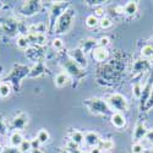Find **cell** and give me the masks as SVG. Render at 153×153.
Returning <instances> with one entry per match:
<instances>
[{"instance_id": "3", "label": "cell", "mask_w": 153, "mask_h": 153, "mask_svg": "<svg viewBox=\"0 0 153 153\" xmlns=\"http://www.w3.org/2000/svg\"><path fill=\"white\" fill-rule=\"evenodd\" d=\"M69 6H71L68 1H55L52 4L49 9V12H48V32L52 33L54 32V28H55V25L59 20V17L64 14Z\"/></svg>"}, {"instance_id": "34", "label": "cell", "mask_w": 153, "mask_h": 153, "mask_svg": "<svg viewBox=\"0 0 153 153\" xmlns=\"http://www.w3.org/2000/svg\"><path fill=\"white\" fill-rule=\"evenodd\" d=\"M131 152L132 153H145V146L141 142L132 143L131 146Z\"/></svg>"}, {"instance_id": "2", "label": "cell", "mask_w": 153, "mask_h": 153, "mask_svg": "<svg viewBox=\"0 0 153 153\" xmlns=\"http://www.w3.org/2000/svg\"><path fill=\"white\" fill-rule=\"evenodd\" d=\"M75 19H76V11L72 6H69L65 11H64V14L59 17V20L55 25V28H54V33L55 34L68 33L74 26Z\"/></svg>"}, {"instance_id": "47", "label": "cell", "mask_w": 153, "mask_h": 153, "mask_svg": "<svg viewBox=\"0 0 153 153\" xmlns=\"http://www.w3.org/2000/svg\"><path fill=\"white\" fill-rule=\"evenodd\" d=\"M1 83H3V80H1V79H0V86H1Z\"/></svg>"}, {"instance_id": "4", "label": "cell", "mask_w": 153, "mask_h": 153, "mask_svg": "<svg viewBox=\"0 0 153 153\" xmlns=\"http://www.w3.org/2000/svg\"><path fill=\"white\" fill-rule=\"evenodd\" d=\"M83 105L94 115H111V109L109 108L107 100L102 98H88L83 100Z\"/></svg>"}, {"instance_id": "21", "label": "cell", "mask_w": 153, "mask_h": 153, "mask_svg": "<svg viewBox=\"0 0 153 153\" xmlns=\"http://www.w3.org/2000/svg\"><path fill=\"white\" fill-rule=\"evenodd\" d=\"M70 141L74 142L75 145H77V146H82L85 143V135L79 131V130H74L71 134H70Z\"/></svg>"}, {"instance_id": "19", "label": "cell", "mask_w": 153, "mask_h": 153, "mask_svg": "<svg viewBox=\"0 0 153 153\" xmlns=\"http://www.w3.org/2000/svg\"><path fill=\"white\" fill-rule=\"evenodd\" d=\"M19 23H20V22H19L17 20L10 17V19H6L4 22H1V28H3L6 33L11 34V33L19 31Z\"/></svg>"}, {"instance_id": "31", "label": "cell", "mask_w": 153, "mask_h": 153, "mask_svg": "<svg viewBox=\"0 0 153 153\" xmlns=\"http://www.w3.org/2000/svg\"><path fill=\"white\" fill-rule=\"evenodd\" d=\"M11 93V85H9L7 82H3L0 86V97L1 98H6L9 97Z\"/></svg>"}, {"instance_id": "41", "label": "cell", "mask_w": 153, "mask_h": 153, "mask_svg": "<svg viewBox=\"0 0 153 153\" xmlns=\"http://www.w3.org/2000/svg\"><path fill=\"white\" fill-rule=\"evenodd\" d=\"M145 140H146L147 142H149V143H153V129H149V130L147 131Z\"/></svg>"}, {"instance_id": "22", "label": "cell", "mask_w": 153, "mask_h": 153, "mask_svg": "<svg viewBox=\"0 0 153 153\" xmlns=\"http://www.w3.org/2000/svg\"><path fill=\"white\" fill-rule=\"evenodd\" d=\"M23 136L21 131H14L10 135V146L12 147H20V145L23 142Z\"/></svg>"}, {"instance_id": "46", "label": "cell", "mask_w": 153, "mask_h": 153, "mask_svg": "<svg viewBox=\"0 0 153 153\" xmlns=\"http://www.w3.org/2000/svg\"><path fill=\"white\" fill-rule=\"evenodd\" d=\"M3 6H4V3H3V1H0V9H1Z\"/></svg>"}, {"instance_id": "9", "label": "cell", "mask_w": 153, "mask_h": 153, "mask_svg": "<svg viewBox=\"0 0 153 153\" xmlns=\"http://www.w3.org/2000/svg\"><path fill=\"white\" fill-rule=\"evenodd\" d=\"M27 125H28V114L25 111H21L11 119L9 129L14 131H21L26 129Z\"/></svg>"}, {"instance_id": "26", "label": "cell", "mask_w": 153, "mask_h": 153, "mask_svg": "<svg viewBox=\"0 0 153 153\" xmlns=\"http://www.w3.org/2000/svg\"><path fill=\"white\" fill-rule=\"evenodd\" d=\"M141 58H143L148 61L153 60V45H151L148 43L141 48Z\"/></svg>"}, {"instance_id": "35", "label": "cell", "mask_w": 153, "mask_h": 153, "mask_svg": "<svg viewBox=\"0 0 153 153\" xmlns=\"http://www.w3.org/2000/svg\"><path fill=\"white\" fill-rule=\"evenodd\" d=\"M52 47H53L55 50H58V52H60V50L64 48V42H62V39H61V38H54V39L52 41Z\"/></svg>"}, {"instance_id": "33", "label": "cell", "mask_w": 153, "mask_h": 153, "mask_svg": "<svg viewBox=\"0 0 153 153\" xmlns=\"http://www.w3.org/2000/svg\"><path fill=\"white\" fill-rule=\"evenodd\" d=\"M111 25H113L111 20H110L109 17H107V16H104L103 19L99 20V26H100L102 30H108V28H110Z\"/></svg>"}, {"instance_id": "12", "label": "cell", "mask_w": 153, "mask_h": 153, "mask_svg": "<svg viewBox=\"0 0 153 153\" xmlns=\"http://www.w3.org/2000/svg\"><path fill=\"white\" fill-rule=\"evenodd\" d=\"M68 55L77 64V65L81 68V69H86L87 65H88V61H87V58H86V54L82 52V49H80L79 47H76L74 49H70L68 52Z\"/></svg>"}, {"instance_id": "5", "label": "cell", "mask_w": 153, "mask_h": 153, "mask_svg": "<svg viewBox=\"0 0 153 153\" xmlns=\"http://www.w3.org/2000/svg\"><path fill=\"white\" fill-rule=\"evenodd\" d=\"M60 65H61L64 72H66L69 75V77H72L77 82H81L86 77V71L83 69H81L69 55H66V58L61 59Z\"/></svg>"}, {"instance_id": "23", "label": "cell", "mask_w": 153, "mask_h": 153, "mask_svg": "<svg viewBox=\"0 0 153 153\" xmlns=\"http://www.w3.org/2000/svg\"><path fill=\"white\" fill-rule=\"evenodd\" d=\"M48 31V26L43 22H37L34 25L28 26V32L31 33H45Z\"/></svg>"}, {"instance_id": "45", "label": "cell", "mask_w": 153, "mask_h": 153, "mask_svg": "<svg viewBox=\"0 0 153 153\" xmlns=\"http://www.w3.org/2000/svg\"><path fill=\"white\" fill-rule=\"evenodd\" d=\"M59 153H70L66 148H60V151H59Z\"/></svg>"}, {"instance_id": "37", "label": "cell", "mask_w": 153, "mask_h": 153, "mask_svg": "<svg viewBox=\"0 0 153 153\" xmlns=\"http://www.w3.org/2000/svg\"><path fill=\"white\" fill-rule=\"evenodd\" d=\"M109 44H110V39H109V37H107V36H103V37H100L99 39H98V45H99V47L107 48V47H108Z\"/></svg>"}, {"instance_id": "24", "label": "cell", "mask_w": 153, "mask_h": 153, "mask_svg": "<svg viewBox=\"0 0 153 153\" xmlns=\"http://www.w3.org/2000/svg\"><path fill=\"white\" fill-rule=\"evenodd\" d=\"M30 41L26 34H19L16 39V45L22 50H28L30 49Z\"/></svg>"}, {"instance_id": "36", "label": "cell", "mask_w": 153, "mask_h": 153, "mask_svg": "<svg viewBox=\"0 0 153 153\" xmlns=\"http://www.w3.org/2000/svg\"><path fill=\"white\" fill-rule=\"evenodd\" d=\"M104 14H105V9L103 7V5L94 7V14H93V15H94L97 19H99V20H100V19H103V17L105 16Z\"/></svg>"}, {"instance_id": "30", "label": "cell", "mask_w": 153, "mask_h": 153, "mask_svg": "<svg viewBox=\"0 0 153 153\" xmlns=\"http://www.w3.org/2000/svg\"><path fill=\"white\" fill-rule=\"evenodd\" d=\"M98 147L102 151H110L114 147V142L111 141L110 138H105V140H100V142L98 145Z\"/></svg>"}, {"instance_id": "38", "label": "cell", "mask_w": 153, "mask_h": 153, "mask_svg": "<svg viewBox=\"0 0 153 153\" xmlns=\"http://www.w3.org/2000/svg\"><path fill=\"white\" fill-rule=\"evenodd\" d=\"M0 153H22L17 147H12V146H6L1 149Z\"/></svg>"}, {"instance_id": "44", "label": "cell", "mask_w": 153, "mask_h": 153, "mask_svg": "<svg viewBox=\"0 0 153 153\" xmlns=\"http://www.w3.org/2000/svg\"><path fill=\"white\" fill-rule=\"evenodd\" d=\"M30 153H44V152H43L41 148H36V149H32Z\"/></svg>"}, {"instance_id": "1", "label": "cell", "mask_w": 153, "mask_h": 153, "mask_svg": "<svg viewBox=\"0 0 153 153\" xmlns=\"http://www.w3.org/2000/svg\"><path fill=\"white\" fill-rule=\"evenodd\" d=\"M31 71V68L27 65H22V64H14L12 65V69L10 70V72L3 79L4 82H7L9 85H11L15 88L16 91L21 90V83L23 81L25 77H28Z\"/></svg>"}, {"instance_id": "8", "label": "cell", "mask_w": 153, "mask_h": 153, "mask_svg": "<svg viewBox=\"0 0 153 153\" xmlns=\"http://www.w3.org/2000/svg\"><path fill=\"white\" fill-rule=\"evenodd\" d=\"M42 9V3L36 1V0H28V1H23L22 5L20 6V14L22 16L31 17L41 11Z\"/></svg>"}, {"instance_id": "25", "label": "cell", "mask_w": 153, "mask_h": 153, "mask_svg": "<svg viewBox=\"0 0 153 153\" xmlns=\"http://www.w3.org/2000/svg\"><path fill=\"white\" fill-rule=\"evenodd\" d=\"M138 10V4L137 1H129L124 6V14L127 16H134Z\"/></svg>"}, {"instance_id": "11", "label": "cell", "mask_w": 153, "mask_h": 153, "mask_svg": "<svg viewBox=\"0 0 153 153\" xmlns=\"http://www.w3.org/2000/svg\"><path fill=\"white\" fill-rule=\"evenodd\" d=\"M152 66V62L143 59V58H137L136 60H134L132 62V66H131V74L134 76H140V75H142L143 72L148 71Z\"/></svg>"}, {"instance_id": "14", "label": "cell", "mask_w": 153, "mask_h": 153, "mask_svg": "<svg viewBox=\"0 0 153 153\" xmlns=\"http://www.w3.org/2000/svg\"><path fill=\"white\" fill-rule=\"evenodd\" d=\"M147 131H148V129L146 127L145 123L138 121V123L135 125V129H134V132H132V141H134V143L141 142L142 140L146 137Z\"/></svg>"}, {"instance_id": "42", "label": "cell", "mask_w": 153, "mask_h": 153, "mask_svg": "<svg viewBox=\"0 0 153 153\" xmlns=\"http://www.w3.org/2000/svg\"><path fill=\"white\" fill-rule=\"evenodd\" d=\"M88 153H102V149L97 146V147H92V148H90V152Z\"/></svg>"}, {"instance_id": "48", "label": "cell", "mask_w": 153, "mask_h": 153, "mask_svg": "<svg viewBox=\"0 0 153 153\" xmlns=\"http://www.w3.org/2000/svg\"><path fill=\"white\" fill-rule=\"evenodd\" d=\"M149 153H153V147L151 148V152H149Z\"/></svg>"}, {"instance_id": "43", "label": "cell", "mask_w": 153, "mask_h": 153, "mask_svg": "<svg viewBox=\"0 0 153 153\" xmlns=\"http://www.w3.org/2000/svg\"><path fill=\"white\" fill-rule=\"evenodd\" d=\"M31 143H32V149H36V148H39V147H38V145H41L39 142H38V141H37V138L32 140V141H31Z\"/></svg>"}, {"instance_id": "28", "label": "cell", "mask_w": 153, "mask_h": 153, "mask_svg": "<svg viewBox=\"0 0 153 153\" xmlns=\"http://www.w3.org/2000/svg\"><path fill=\"white\" fill-rule=\"evenodd\" d=\"M37 141L39 142L41 145H43V143H47L48 141H49V138H50V135H49V132L45 130V129H42V130H39L38 131V134H37Z\"/></svg>"}, {"instance_id": "32", "label": "cell", "mask_w": 153, "mask_h": 153, "mask_svg": "<svg viewBox=\"0 0 153 153\" xmlns=\"http://www.w3.org/2000/svg\"><path fill=\"white\" fill-rule=\"evenodd\" d=\"M19 149L22 152V153H30L32 151V143L30 140H23V142L20 145Z\"/></svg>"}, {"instance_id": "29", "label": "cell", "mask_w": 153, "mask_h": 153, "mask_svg": "<svg viewBox=\"0 0 153 153\" xmlns=\"http://www.w3.org/2000/svg\"><path fill=\"white\" fill-rule=\"evenodd\" d=\"M86 26L90 27V28H96L97 26H99V19H97L93 14L88 15L86 17Z\"/></svg>"}, {"instance_id": "13", "label": "cell", "mask_w": 153, "mask_h": 153, "mask_svg": "<svg viewBox=\"0 0 153 153\" xmlns=\"http://www.w3.org/2000/svg\"><path fill=\"white\" fill-rule=\"evenodd\" d=\"M48 68L45 65V60H39L34 62V65L31 68V71H30V75L28 77L30 79H36V77H41V76H44L48 74Z\"/></svg>"}, {"instance_id": "17", "label": "cell", "mask_w": 153, "mask_h": 153, "mask_svg": "<svg viewBox=\"0 0 153 153\" xmlns=\"http://www.w3.org/2000/svg\"><path fill=\"white\" fill-rule=\"evenodd\" d=\"M98 47V39H94V38H87V39H82L80 42V45L79 48L82 49V52L86 54V53H92V50Z\"/></svg>"}, {"instance_id": "16", "label": "cell", "mask_w": 153, "mask_h": 153, "mask_svg": "<svg viewBox=\"0 0 153 153\" xmlns=\"http://www.w3.org/2000/svg\"><path fill=\"white\" fill-rule=\"evenodd\" d=\"M110 123L114 127H117V129H124L126 126V118L123 113L113 111L110 115Z\"/></svg>"}, {"instance_id": "18", "label": "cell", "mask_w": 153, "mask_h": 153, "mask_svg": "<svg viewBox=\"0 0 153 153\" xmlns=\"http://www.w3.org/2000/svg\"><path fill=\"white\" fill-rule=\"evenodd\" d=\"M100 142V138H99V135L94 131H88L85 134V145L87 147H97Z\"/></svg>"}, {"instance_id": "40", "label": "cell", "mask_w": 153, "mask_h": 153, "mask_svg": "<svg viewBox=\"0 0 153 153\" xmlns=\"http://www.w3.org/2000/svg\"><path fill=\"white\" fill-rule=\"evenodd\" d=\"M153 108V92H152V94H151V97H149V99H148V102H147V104H146V107H145V111H148V110H151Z\"/></svg>"}, {"instance_id": "20", "label": "cell", "mask_w": 153, "mask_h": 153, "mask_svg": "<svg viewBox=\"0 0 153 153\" xmlns=\"http://www.w3.org/2000/svg\"><path fill=\"white\" fill-rule=\"evenodd\" d=\"M70 82V77H69V75L66 72H59L55 75V77H54V85L59 88H62V87H65L68 83Z\"/></svg>"}, {"instance_id": "7", "label": "cell", "mask_w": 153, "mask_h": 153, "mask_svg": "<svg viewBox=\"0 0 153 153\" xmlns=\"http://www.w3.org/2000/svg\"><path fill=\"white\" fill-rule=\"evenodd\" d=\"M107 103L111 111L114 110L118 113H125L129 110V100L121 93H111L107 99Z\"/></svg>"}, {"instance_id": "15", "label": "cell", "mask_w": 153, "mask_h": 153, "mask_svg": "<svg viewBox=\"0 0 153 153\" xmlns=\"http://www.w3.org/2000/svg\"><path fill=\"white\" fill-rule=\"evenodd\" d=\"M92 58L99 64H104L109 59V50L107 48L98 45L92 50Z\"/></svg>"}, {"instance_id": "27", "label": "cell", "mask_w": 153, "mask_h": 153, "mask_svg": "<svg viewBox=\"0 0 153 153\" xmlns=\"http://www.w3.org/2000/svg\"><path fill=\"white\" fill-rule=\"evenodd\" d=\"M142 87H143V83L141 81H136V82L132 83L131 88H132V96H134V98L140 100V98H141V96H142Z\"/></svg>"}, {"instance_id": "49", "label": "cell", "mask_w": 153, "mask_h": 153, "mask_svg": "<svg viewBox=\"0 0 153 153\" xmlns=\"http://www.w3.org/2000/svg\"><path fill=\"white\" fill-rule=\"evenodd\" d=\"M149 44H151V45H153V38H152V43H149Z\"/></svg>"}, {"instance_id": "6", "label": "cell", "mask_w": 153, "mask_h": 153, "mask_svg": "<svg viewBox=\"0 0 153 153\" xmlns=\"http://www.w3.org/2000/svg\"><path fill=\"white\" fill-rule=\"evenodd\" d=\"M125 69V66L123 65V62L118 59H113L109 62H104L103 68H100L99 70L102 71L103 77L108 79V80H114L118 81L120 79V76L123 74V70Z\"/></svg>"}, {"instance_id": "10", "label": "cell", "mask_w": 153, "mask_h": 153, "mask_svg": "<svg viewBox=\"0 0 153 153\" xmlns=\"http://www.w3.org/2000/svg\"><path fill=\"white\" fill-rule=\"evenodd\" d=\"M152 92H153V74L148 76L147 81L143 83V87H142V96L140 98V110L141 111H143Z\"/></svg>"}, {"instance_id": "39", "label": "cell", "mask_w": 153, "mask_h": 153, "mask_svg": "<svg viewBox=\"0 0 153 153\" xmlns=\"http://www.w3.org/2000/svg\"><path fill=\"white\" fill-rule=\"evenodd\" d=\"M6 132H7V126L3 120L1 115H0V135H6Z\"/></svg>"}]
</instances>
